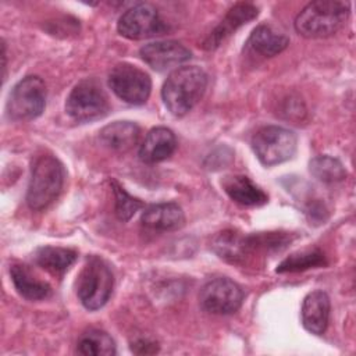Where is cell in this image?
Here are the masks:
<instances>
[{
	"instance_id": "1",
	"label": "cell",
	"mask_w": 356,
	"mask_h": 356,
	"mask_svg": "<svg viewBox=\"0 0 356 356\" xmlns=\"http://www.w3.org/2000/svg\"><path fill=\"white\" fill-rule=\"evenodd\" d=\"M207 88L206 72L196 65L179 67L165 79L161 97L168 111L175 117L189 113L202 99Z\"/></svg>"
},
{
	"instance_id": "2",
	"label": "cell",
	"mask_w": 356,
	"mask_h": 356,
	"mask_svg": "<svg viewBox=\"0 0 356 356\" xmlns=\"http://www.w3.org/2000/svg\"><path fill=\"white\" fill-rule=\"evenodd\" d=\"M349 13L350 4L345 1H312L296 15L295 29L299 35L309 39L328 38L345 25Z\"/></svg>"
},
{
	"instance_id": "3",
	"label": "cell",
	"mask_w": 356,
	"mask_h": 356,
	"mask_svg": "<svg viewBox=\"0 0 356 356\" xmlns=\"http://www.w3.org/2000/svg\"><path fill=\"white\" fill-rule=\"evenodd\" d=\"M64 167L51 154L36 157L32 165L26 203L32 210H43L60 195L64 184Z\"/></svg>"
},
{
	"instance_id": "4",
	"label": "cell",
	"mask_w": 356,
	"mask_h": 356,
	"mask_svg": "<svg viewBox=\"0 0 356 356\" xmlns=\"http://www.w3.org/2000/svg\"><path fill=\"white\" fill-rule=\"evenodd\" d=\"M114 277L110 266L99 256H89L76 280V293L88 310L103 307L113 292Z\"/></svg>"
},
{
	"instance_id": "5",
	"label": "cell",
	"mask_w": 356,
	"mask_h": 356,
	"mask_svg": "<svg viewBox=\"0 0 356 356\" xmlns=\"http://www.w3.org/2000/svg\"><path fill=\"white\" fill-rule=\"evenodd\" d=\"M296 135L282 127L267 125L252 138V147L259 161L267 167L281 164L292 159L296 152Z\"/></svg>"
},
{
	"instance_id": "6",
	"label": "cell",
	"mask_w": 356,
	"mask_h": 356,
	"mask_svg": "<svg viewBox=\"0 0 356 356\" xmlns=\"http://www.w3.org/2000/svg\"><path fill=\"white\" fill-rule=\"evenodd\" d=\"M110 110L107 95L93 79H83L74 86L65 102V111L76 121H90L104 117Z\"/></svg>"
},
{
	"instance_id": "7",
	"label": "cell",
	"mask_w": 356,
	"mask_h": 356,
	"mask_svg": "<svg viewBox=\"0 0 356 356\" xmlns=\"http://www.w3.org/2000/svg\"><path fill=\"white\" fill-rule=\"evenodd\" d=\"M46 106V85L42 78L29 75L22 78L10 92L7 113L13 120H33Z\"/></svg>"
},
{
	"instance_id": "8",
	"label": "cell",
	"mask_w": 356,
	"mask_h": 356,
	"mask_svg": "<svg viewBox=\"0 0 356 356\" xmlns=\"http://www.w3.org/2000/svg\"><path fill=\"white\" fill-rule=\"evenodd\" d=\"M108 85L121 100L134 106L143 104L152 90V81L147 72L128 63L117 64L110 71Z\"/></svg>"
},
{
	"instance_id": "9",
	"label": "cell",
	"mask_w": 356,
	"mask_h": 356,
	"mask_svg": "<svg viewBox=\"0 0 356 356\" xmlns=\"http://www.w3.org/2000/svg\"><path fill=\"white\" fill-rule=\"evenodd\" d=\"M199 302L207 313L227 316L235 313L242 306L243 291L235 281L227 277H218L207 281L202 286Z\"/></svg>"
},
{
	"instance_id": "10",
	"label": "cell",
	"mask_w": 356,
	"mask_h": 356,
	"mask_svg": "<svg viewBox=\"0 0 356 356\" xmlns=\"http://www.w3.org/2000/svg\"><path fill=\"white\" fill-rule=\"evenodd\" d=\"M117 29L127 39L140 40L163 35L167 31V25L153 6L139 3L120 17Z\"/></svg>"
},
{
	"instance_id": "11",
	"label": "cell",
	"mask_w": 356,
	"mask_h": 356,
	"mask_svg": "<svg viewBox=\"0 0 356 356\" xmlns=\"http://www.w3.org/2000/svg\"><path fill=\"white\" fill-rule=\"evenodd\" d=\"M142 60L154 71H174L191 58V51L177 40H157L140 47Z\"/></svg>"
},
{
	"instance_id": "12",
	"label": "cell",
	"mask_w": 356,
	"mask_h": 356,
	"mask_svg": "<svg viewBox=\"0 0 356 356\" xmlns=\"http://www.w3.org/2000/svg\"><path fill=\"white\" fill-rule=\"evenodd\" d=\"M259 10L252 3H236L232 6L225 17L220 21V24L210 32V35L203 42V49L214 50L221 42H224L229 35H232L238 28L248 24L253 18H256Z\"/></svg>"
},
{
	"instance_id": "13",
	"label": "cell",
	"mask_w": 356,
	"mask_h": 356,
	"mask_svg": "<svg viewBox=\"0 0 356 356\" xmlns=\"http://www.w3.org/2000/svg\"><path fill=\"white\" fill-rule=\"evenodd\" d=\"M177 149L174 132L165 127H156L147 132L140 147L139 159L146 164L160 163L168 159Z\"/></svg>"
},
{
	"instance_id": "14",
	"label": "cell",
	"mask_w": 356,
	"mask_h": 356,
	"mask_svg": "<svg viewBox=\"0 0 356 356\" xmlns=\"http://www.w3.org/2000/svg\"><path fill=\"white\" fill-rule=\"evenodd\" d=\"M302 324L314 334L321 335L328 325L330 318V298L324 291H313L306 295L302 305Z\"/></svg>"
},
{
	"instance_id": "15",
	"label": "cell",
	"mask_w": 356,
	"mask_h": 356,
	"mask_svg": "<svg viewBox=\"0 0 356 356\" xmlns=\"http://www.w3.org/2000/svg\"><path fill=\"white\" fill-rule=\"evenodd\" d=\"M185 222L182 209L177 203H157L145 209L142 224L156 231H175Z\"/></svg>"
},
{
	"instance_id": "16",
	"label": "cell",
	"mask_w": 356,
	"mask_h": 356,
	"mask_svg": "<svg viewBox=\"0 0 356 356\" xmlns=\"http://www.w3.org/2000/svg\"><path fill=\"white\" fill-rule=\"evenodd\" d=\"M140 129L132 121H115L106 125L100 131V142L118 153H124L131 150L139 139Z\"/></svg>"
},
{
	"instance_id": "17",
	"label": "cell",
	"mask_w": 356,
	"mask_h": 356,
	"mask_svg": "<svg viewBox=\"0 0 356 356\" xmlns=\"http://www.w3.org/2000/svg\"><path fill=\"white\" fill-rule=\"evenodd\" d=\"M227 195L242 206H261L267 203L266 192L245 175H231L222 181Z\"/></svg>"
},
{
	"instance_id": "18",
	"label": "cell",
	"mask_w": 356,
	"mask_h": 356,
	"mask_svg": "<svg viewBox=\"0 0 356 356\" xmlns=\"http://www.w3.org/2000/svg\"><path fill=\"white\" fill-rule=\"evenodd\" d=\"M10 275L17 292L28 300H43L51 295V286L36 278L24 264H13L10 267Z\"/></svg>"
},
{
	"instance_id": "19",
	"label": "cell",
	"mask_w": 356,
	"mask_h": 356,
	"mask_svg": "<svg viewBox=\"0 0 356 356\" xmlns=\"http://www.w3.org/2000/svg\"><path fill=\"white\" fill-rule=\"evenodd\" d=\"M289 44V38L278 31H275L271 25L261 24L253 29L249 36L248 46L261 54L264 57H273L286 49Z\"/></svg>"
},
{
	"instance_id": "20",
	"label": "cell",
	"mask_w": 356,
	"mask_h": 356,
	"mask_svg": "<svg viewBox=\"0 0 356 356\" xmlns=\"http://www.w3.org/2000/svg\"><path fill=\"white\" fill-rule=\"evenodd\" d=\"M76 252L60 246H42L33 254V261L43 270L63 275L76 260Z\"/></svg>"
},
{
	"instance_id": "21",
	"label": "cell",
	"mask_w": 356,
	"mask_h": 356,
	"mask_svg": "<svg viewBox=\"0 0 356 356\" xmlns=\"http://www.w3.org/2000/svg\"><path fill=\"white\" fill-rule=\"evenodd\" d=\"M76 350L83 356H111L117 353L114 339L106 331L96 328L86 331L79 337Z\"/></svg>"
},
{
	"instance_id": "22",
	"label": "cell",
	"mask_w": 356,
	"mask_h": 356,
	"mask_svg": "<svg viewBox=\"0 0 356 356\" xmlns=\"http://www.w3.org/2000/svg\"><path fill=\"white\" fill-rule=\"evenodd\" d=\"M214 252L224 260L238 263L245 259L249 252L246 236H242L234 231H222L213 239Z\"/></svg>"
},
{
	"instance_id": "23",
	"label": "cell",
	"mask_w": 356,
	"mask_h": 356,
	"mask_svg": "<svg viewBox=\"0 0 356 356\" xmlns=\"http://www.w3.org/2000/svg\"><path fill=\"white\" fill-rule=\"evenodd\" d=\"M327 266V259L320 249H306L300 252H295L284 259L278 267L277 273H298L309 268Z\"/></svg>"
},
{
	"instance_id": "24",
	"label": "cell",
	"mask_w": 356,
	"mask_h": 356,
	"mask_svg": "<svg viewBox=\"0 0 356 356\" xmlns=\"http://www.w3.org/2000/svg\"><path fill=\"white\" fill-rule=\"evenodd\" d=\"M309 168L314 178L325 184L341 182L346 178V170L343 164L331 156H317L312 159Z\"/></svg>"
},
{
	"instance_id": "25",
	"label": "cell",
	"mask_w": 356,
	"mask_h": 356,
	"mask_svg": "<svg viewBox=\"0 0 356 356\" xmlns=\"http://www.w3.org/2000/svg\"><path fill=\"white\" fill-rule=\"evenodd\" d=\"M111 185L115 197V214L121 221H128L139 209L143 207V203L139 199L131 196L115 181H113Z\"/></svg>"
},
{
	"instance_id": "26",
	"label": "cell",
	"mask_w": 356,
	"mask_h": 356,
	"mask_svg": "<svg viewBox=\"0 0 356 356\" xmlns=\"http://www.w3.org/2000/svg\"><path fill=\"white\" fill-rule=\"evenodd\" d=\"M131 349L135 352V353H139V355H150V353H156L159 352V345L157 342H153L150 339H136L135 342H132V346Z\"/></svg>"
}]
</instances>
